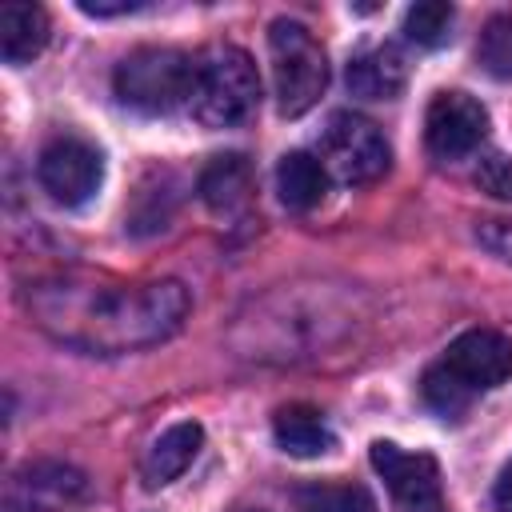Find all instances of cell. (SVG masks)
Segmentation results:
<instances>
[{
	"mask_svg": "<svg viewBox=\"0 0 512 512\" xmlns=\"http://www.w3.org/2000/svg\"><path fill=\"white\" fill-rule=\"evenodd\" d=\"M28 316L68 348L124 356L164 344L180 332L188 316V288L180 280H116L64 272L28 288Z\"/></svg>",
	"mask_w": 512,
	"mask_h": 512,
	"instance_id": "cell-1",
	"label": "cell"
},
{
	"mask_svg": "<svg viewBox=\"0 0 512 512\" xmlns=\"http://www.w3.org/2000/svg\"><path fill=\"white\" fill-rule=\"evenodd\" d=\"M48 44V12L40 4H4L0 8V56L4 64H28Z\"/></svg>",
	"mask_w": 512,
	"mask_h": 512,
	"instance_id": "cell-15",
	"label": "cell"
},
{
	"mask_svg": "<svg viewBox=\"0 0 512 512\" xmlns=\"http://www.w3.org/2000/svg\"><path fill=\"white\" fill-rule=\"evenodd\" d=\"M240 512H256V508H240Z\"/></svg>",
	"mask_w": 512,
	"mask_h": 512,
	"instance_id": "cell-24",
	"label": "cell"
},
{
	"mask_svg": "<svg viewBox=\"0 0 512 512\" xmlns=\"http://www.w3.org/2000/svg\"><path fill=\"white\" fill-rule=\"evenodd\" d=\"M88 492V480L80 468L64 460H32L12 472L4 492V512H64L80 504Z\"/></svg>",
	"mask_w": 512,
	"mask_h": 512,
	"instance_id": "cell-10",
	"label": "cell"
},
{
	"mask_svg": "<svg viewBox=\"0 0 512 512\" xmlns=\"http://www.w3.org/2000/svg\"><path fill=\"white\" fill-rule=\"evenodd\" d=\"M36 180L40 188L64 204V208H80L96 196L100 180H104V160H100V148L80 140V136H56L40 148V160H36Z\"/></svg>",
	"mask_w": 512,
	"mask_h": 512,
	"instance_id": "cell-8",
	"label": "cell"
},
{
	"mask_svg": "<svg viewBox=\"0 0 512 512\" xmlns=\"http://www.w3.org/2000/svg\"><path fill=\"white\" fill-rule=\"evenodd\" d=\"M200 200L208 204L212 216L220 220H236L252 208V168L240 152L216 156L204 172H200Z\"/></svg>",
	"mask_w": 512,
	"mask_h": 512,
	"instance_id": "cell-12",
	"label": "cell"
},
{
	"mask_svg": "<svg viewBox=\"0 0 512 512\" xmlns=\"http://www.w3.org/2000/svg\"><path fill=\"white\" fill-rule=\"evenodd\" d=\"M260 72L236 44H212L196 56V84L188 112L204 128H236L256 112Z\"/></svg>",
	"mask_w": 512,
	"mask_h": 512,
	"instance_id": "cell-3",
	"label": "cell"
},
{
	"mask_svg": "<svg viewBox=\"0 0 512 512\" xmlns=\"http://www.w3.org/2000/svg\"><path fill=\"white\" fill-rule=\"evenodd\" d=\"M296 512H372V496L352 480H312L296 488Z\"/></svg>",
	"mask_w": 512,
	"mask_h": 512,
	"instance_id": "cell-17",
	"label": "cell"
},
{
	"mask_svg": "<svg viewBox=\"0 0 512 512\" xmlns=\"http://www.w3.org/2000/svg\"><path fill=\"white\" fill-rule=\"evenodd\" d=\"M476 60L484 64L488 76L512 80V16H492L484 24L480 44H476Z\"/></svg>",
	"mask_w": 512,
	"mask_h": 512,
	"instance_id": "cell-19",
	"label": "cell"
},
{
	"mask_svg": "<svg viewBox=\"0 0 512 512\" xmlns=\"http://www.w3.org/2000/svg\"><path fill=\"white\" fill-rule=\"evenodd\" d=\"M452 4L444 0H424V4H412L404 12V36L416 44V48H440L448 36H452Z\"/></svg>",
	"mask_w": 512,
	"mask_h": 512,
	"instance_id": "cell-18",
	"label": "cell"
},
{
	"mask_svg": "<svg viewBox=\"0 0 512 512\" xmlns=\"http://www.w3.org/2000/svg\"><path fill=\"white\" fill-rule=\"evenodd\" d=\"M512 380V340L496 328H468L460 332L436 364H428L420 380V400L444 416L460 420L476 396Z\"/></svg>",
	"mask_w": 512,
	"mask_h": 512,
	"instance_id": "cell-2",
	"label": "cell"
},
{
	"mask_svg": "<svg viewBox=\"0 0 512 512\" xmlns=\"http://www.w3.org/2000/svg\"><path fill=\"white\" fill-rule=\"evenodd\" d=\"M272 436H276L280 452L300 456V460H312V456H324V452L336 448L332 424H328L324 412L312 408V404H284V408L272 416Z\"/></svg>",
	"mask_w": 512,
	"mask_h": 512,
	"instance_id": "cell-13",
	"label": "cell"
},
{
	"mask_svg": "<svg viewBox=\"0 0 512 512\" xmlns=\"http://www.w3.org/2000/svg\"><path fill=\"white\" fill-rule=\"evenodd\" d=\"M492 500H496V508H500V512H512V460L500 468L496 488H492Z\"/></svg>",
	"mask_w": 512,
	"mask_h": 512,
	"instance_id": "cell-23",
	"label": "cell"
},
{
	"mask_svg": "<svg viewBox=\"0 0 512 512\" xmlns=\"http://www.w3.org/2000/svg\"><path fill=\"white\" fill-rule=\"evenodd\" d=\"M200 444H204V428H200L196 420H180V424H172L168 432H160L156 444L144 452V464H140L144 484H148V488L172 484V480L196 460Z\"/></svg>",
	"mask_w": 512,
	"mask_h": 512,
	"instance_id": "cell-14",
	"label": "cell"
},
{
	"mask_svg": "<svg viewBox=\"0 0 512 512\" xmlns=\"http://www.w3.org/2000/svg\"><path fill=\"white\" fill-rule=\"evenodd\" d=\"M320 164L328 168L332 180L360 188V184H372L388 172L392 148L368 116L336 112L320 132Z\"/></svg>",
	"mask_w": 512,
	"mask_h": 512,
	"instance_id": "cell-6",
	"label": "cell"
},
{
	"mask_svg": "<svg viewBox=\"0 0 512 512\" xmlns=\"http://www.w3.org/2000/svg\"><path fill=\"white\" fill-rule=\"evenodd\" d=\"M476 184L488 192V196H496V200H512V160L504 156V152H488V156H480V164H476Z\"/></svg>",
	"mask_w": 512,
	"mask_h": 512,
	"instance_id": "cell-20",
	"label": "cell"
},
{
	"mask_svg": "<svg viewBox=\"0 0 512 512\" xmlns=\"http://www.w3.org/2000/svg\"><path fill=\"white\" fill-rule=\"evenodd\" d=\"M480 244L492 252V256H500V260H508L512 264V220H488V224H480Z\"/></svg>",
	"mask_w": 512,
	"mask_h": 512,
	"instance_id": "cell-21",
	"label": "cell"
},
{
	"mask_svg": "<svg viewBox=\"0 0 512 512\" xmlns=\"http://www.w3.org/2000/svg\"><path fill=\"white\" fill-rule=\"evenodd\" d=\"M368 456H372V468L384 480L396 512H444L440 464L428 452H408L392 440H376Z\"/></svg>",
	"mask_w": 512,
	"mask_h": 512,
	"instance_id": "cell-7",
	"label": "cell"
},
{
	"mask_svg": "<svg viewBox=\"0 0 512 512\" xmlns=\"http://www.w3.org/2000/svg\"><path fill=\"white\" fill-rule=\"evenodd\" d=\"M140 8H144L140 0H80V12H88V16H128Z\"/></svg>",
	"mask_w": 512,
	"mask_h": 512,
	"instance_id": "cell-22",
	"label": "cell"
},
{
	"mask_svg": "<svg viewBox=\"0 0 512 512\" xmlns=\"http://www.w3.org/2000/svg\"><path fill=\"white\" fill-rule=\"evenodd\" d=\"M192 84H196V56L164 44L128 52L112 72L116 100L140 116H168L184 108L192 100Z\"/></svg>",
	"mask_w": 512,
	"mask_h": 512,
	"instance_id": "cell-4",
	"label": "cell"
},
{
	"mask_svg": "<svg viewBox=\"0 0 512 512\" xmlns=\"http://www.w3.org/2000/svg\"><path fill=\"white\" fill-rule=\"evenodd\" d=\"M488 136V112L468 92H436L424 112V144L436 160L452 164L472 156Z\"/></svg>",
	"mask_w": 512,
	"mask_h": 512,
	"instance_id": "cell-9",
	"label": "cell"
},
{
	"mask_svg": "<svg viewBox=\"0 0 512 512\" xmlns=\"http://www.w3.org/2000/svg\"><path fill=\"white\" fill-rule=\"evenodd\" d=\"M344 80H348V92L360 100H392L408 84V60L396 44H376L348 60Z\"/></svg>",
	"mask_w": 512,
	"mask_h": 512,
	"instance_id": "cell-11",
	"label": "cell"
},
{
	"mask_svg": "<svg viewBox=\"0 0 512 512\" xmlns=\"http://www.w3.org/2000/svg\"><path fill=\"white\" fill-rule=\"evenodd\" d=\"M276 192H280L284 208L312 212L328 192V168L312 152H288L276 164Z\"/></svg>",
	"mask_w": 512,
	"mask_h": 512,
	"instance_id": "cell-16",
	"label": "cell"
},
{
	"mask_svg": "<svg viewBox=\"0 0 512 512\" xmlns=\"http://www.w3.org/2000/svg\"><path fill=\"white\" fill-rule=\"evenodd\" d=\"M268 56H272V88H276V108L280 116L296 120L328 88V56L320 40L300 24V20H272L268 28Z\"/></svg>",
	"mask_w": 512,
	"mask_h": 512,
	"instance_id": "cell-5",
	"label": "cell"
}]
</instances>
